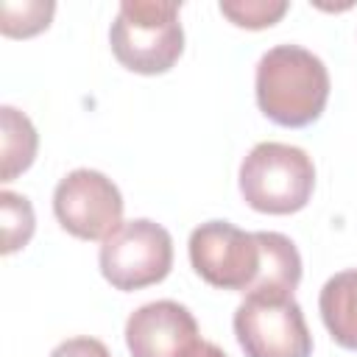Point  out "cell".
Wrapping results in <instances>:
<instances>
[{"label": "cell", "mask_w": 357, "mask_h": 357, "mask_svg": "<svg viewBox=\"0 0 357 357\" xmlns=\"http://www.w3.org/2000/svg\"><path fill=\"white\" fill-rule=\"evenodd\" d=\"M178 3L159 0H126L112 22L109 42L114 59L142 75L167 73L181 50L184 31L178 22Z\"/></svg>", "instance_id": "2"}, {"label": "cell", "mask_w": 357, "mask_h": 357, "mask_svg": "<svg viewBox=\"0 0 357 357\" xmlns=\"http://www.w3.org/2000/svg\"><path fill=\"white\" fill-rule=\"evenodd\" d=\"M262 243V268L254 287L245 293H265V296H293L301 282V257L290 237L279 231H257Z\"/></svg>", "instance_id": "9"}, {"label": "cell", "mask_w": 357, "mask_h": 357, "mask_svg": "<svg viewBox=\"0 0 357 357\" xmlns=\"http://www.w3.org/2000/svg\"><path fill=\"white\" fill-rule=\"evenodd\" d=\"M321 318L332 340L357 351V268L340 271L321 287Z\"/></svg>", "instance_id": "10"}, {"label": "cell", "mask_w": 357, "mask_h": 357, "mask_svg": "<svg viewBox=\"0 0 357 357\" xmlns=\"http://www.w3.org/2000/svg\"><path fill=\"white\" fill-rule=\"evenodd\" d=\"M287 11L284 0H234L220 3V14H226L240 28H268Z\"/></svg>", "instance_id": "14"}, {"label": "cell", "mask_w": 357, "mask_h": 357, "mask_svg": "<svg viewBox=\"0 0 357 357\" xmlns=\"http://www.w3.org/2000/svg\"><path fill=\"white\" fill-rule=\"evenodd\" d=\"M329 100L326 64L298 45H276L257 64V103L279 126L301 128L321 117Z\"/></svg>", "instance_id": "1"}, {"label": "cell", "mask_w": 357, "mask_h": 357, "mask_svg": "<svg viewBox=\"0 0 357 357\" xmlns=\"http://www.w3.org/2000/svg\"><path fill=\"white\" fill-rule=\"evenodd\" d=\"M0 215H3V254H14L17 248L28 245L33 237V206L25 195H17L11 190L0 192Z\"/></svg>", "instance_id": "12"}, {"label": "cell", "mask_w": 357, "mask_h": 357, "mask_svg": "<svg viewBox=\"0 0 357 357\" xmlns=\"http://www.w3.org/2000/svg\"><path fill=\"white\" fill-rule=\"evenodd\" d=\"M100 273L117 290L162 282L173 268V237L165 226L137 218L120 223L100 245Z\"/></svg>", "instance_id": "4"}, {"label": "cell", "mask_w": 357, "mask_h": 357, "mask_svg": "<svg viewBox=\"0 0 357 357\" xmlns=\"http://www.w3.org/2000/svg\"><path fill=\"white\" fill-rule=\"evenodd\" d=\"M56 3L42 0H22V3H3L0 6V31L6 36H33L50 25Z\"/></svg>", "instance_id": "13"}, {"label": "cell", "mask_w": 357, "mask_h": 357, "mask_svg": "<svg viewBox=\"0 0 357 357\" xmlns=\"http://www.w3.org/2000/svg\"><path fill=\"white\" fill-rule=\"evenodd\" d=\"M315 187V165L307 151L284 142H259L240 165L245 204L268 215H290L307 206Z\"/></svg>", "instance_id": "3"}, {"label": "cell", "mask_w": 357, "mask_h": 357, "mask_svg": "<svg viewBox=\"0 0 357 357\" xmlns=\"http://www.w3.org/2000/svg\"><path fill=\"white\" fill-rule=\"evenodd\" d=\"M187 357H226V351L220 349V346H215V343H209V340H201Z\"/></svg>", "instance_id": "16"}, {"label": "cell", "mask_w": 357, "mask_h": 357, "mask_svg": "<svg viewBox=\"0 0 357 357\" xmlns=\"http://www.w3.org/2000/svg\"><path fill=\"white\" fill-rule=\"evenodd\" d=\"M201 343L192 312L170 298L142 304L126 321L131 357H187Z\"/></svg>", "instance_id": "8"}, {"label": "cell", "mask_w": 357, "mask_h": 357, "mask_svg": "<svg viewBox=\"0 0 357 357\" xmlns=\"http://www.w3.org/2000/svg\"><path fill=\"white\" fill-rule=\"evenodd\" d=\"M53 212L73 237L106 240L123 223V195L100 170L78 167L56 184Z\"/></svg>", "instance_id": "7"}, {"label": "cell", "mask_w": 357, "mask_h": 357, "mask_svg": "<svg viewBox=\"0 0 357 357\" xmlns=\"http://www.w3.org/2000/svg\"><path fill=\"white\" fill-rule=\"evenodd\" d=\"M190 262L206 284L248 293L262 268V243L257 231L209 220L190 234Z\"/></svg>", "instance_id": "6"}, {"label": "cell", "mask_w": 357, "mask_h": 357, "mask_svg": "<svg viewBox=\"0 0 357 357\" xmlns=\"http://www.w3.org/2000/svg\"><path fill=\"white\" fill-rule=\"evenodd\" d=\"M50 357H112L109 349L95 340V337H70L64 343H59Z\"/></svg>", "instance_id": "15"}, {"label": "cell", "mask_w": 357, "mask_h": 357, "mask_svg": "<svg viewBox=\"0 0 357 357\" xmlns=\"http://www.w3.org/2000/svg\"><path fill=\"white\" fill-rule=\"evenodd\" d=\"M0 123H3V181H11L14 176H20L22 170L31 167L33 156H36V145H39V137H36V128L33 123L17 112L14 106H3L0 109Z\"/></svg>", "instance_id": "11"}, {"label": "cell", "mask_w": 357, "mask_h": 357, "mask_svg": "<svg viewBox=\"0 0 357 357\" xmlns=\"http://www.w3.org/2000/svg\"><path fill=\"white\" fill-rule=\"evenodd\" d=\"M234 335L245 357L312 354V335L293 296H245V301L234 310Z\"/></svg>", "instance_id": "5"}]
</instances>
